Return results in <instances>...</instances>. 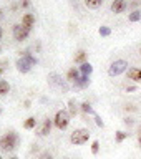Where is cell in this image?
Masks as SVG:
<instances>
[{
	"instance_id": "obj_28",
	"label": "cell",
	"mask_w": 141,
	"mask_h": 159,
	"mask_svg": "<svg viewBox=\"0 0 141 159\" xmlns=\"http://www.w3.org/2000/svg\"><path fill=\"white\" fill-rule=\"evenodd\" d=\"M138 144H139V148H141V126L138 128Z\"/></svg>"
},
{
	"instance_id": "obj_27",
	"label": "cell",
	"mask_w": 141,
	"mask_h": 159,
	"mask_svg": "<svg viewBox=\"0 0 141 159\" xmlns=\"http://www.w3.org/2000/svg\"><path fill=\"white\" fill-rule=\"evenodd\" d=\"M40 159H53V156H52L50 152L45 151V152H42V156H40Z\"/></svg>"
},
{
	"instance_id": "obj_25",
	"label": "cell",
	"mask_w": 141,
	"mask_h": 159,
	"mask_svg": "<svg viewBox=\"0 0 141 159\" xmlns=\"http://www.w3.org/2000/svg\"><path fill=\"white\" fill-rule=\"evenodd\" d=\"M7 65H8V60H2V61H0V75H2V73L5 71Z\"/></svg>"
},
{
	"instance_id": "obj_4",
	"label": "cell",
	"mask_w": 141,
	"mask_h": 159,
	"mask_svg": "<svg viewBox=\"0 0 141 159\" xmlns=\"http://www.w3.org/2000/svg\"><path fill=\"white\" fill-rule=\"evenodd\" d=\"M126 70H128V63L125 61V60H116V61H113L111 65H110L108 75L110 76H118V75L125 73Z\"/></svg>"
},
{
	"instance_id": "obj_11",
	"label": "cell",
	"mask_w": 141,
	"mask_h": 159,
	"mask_svg": "<svg viewBox=\"0 0 141 159\" xmlns=\"http://www.w3.org/2000/svg\"><path fill=\"white\" fill-rule=\"evenodd\" d=\"M128 78L136 83H141V70L139 68H129L128 70Z\"/></svg>"
},
{
	"instance_id": "obj_3",
	"label": "cell",
	"mask_w": 141,
	"mask_h": 159,
	"mask_svg": "<svg viewBox=\"0 0 141 159\" xmlns=\"http://www.w3.org/2000/svg\"><path fill=\"white\" fill-rule=\"evenodd\" d=\"M70 113L67 111V109H60V111H57V114H55V126H57L58 129H67L68 124H70Z\"/></svg>"
},
{
	"instance_id": "obj_34",
	"label": "cell",
	"mask_w": 141,
	"mask_h": 159,
	"mask_svg": "<svg viewBox=\"0 0 141 159\" xmlns=\"http://www.w3.org/2000/svg\"><path fill=\"white\" fill-rule=\"evenodd\" d=\"M0 113H2V108H0Z\"/></svg>"
},
{
	"instance_id": "obj_31",
	"label": "cell",
	"mask_w": 141,
	"mask_h": 159,
	"mask_svg": "<svg viewBox=\"0 0 141 159\" xmlns=\"http://www.w3.org/2000/svg\"><path fill=\"white\" fill-rule=\"evenodd\" d=\"M125 124H133V119L131 118H126V119H125Z\"/></svg>"
},
{
	"instance_id": "obj_29",
	"label": "cell",
	"mask_w": 141,
	"mask_h": 159,
	"mask_svg": "<svg viewBox=\"0 0 141 159\" xmlns=\"http://www.w3.org/2000/svg\"><path fill=\"white\" fill-rule=\"evenodd\" d=\"M22 7H25V8L30 7V0H23V2H22Z\"/></svg>"
},
{
	"instance_id": "obj_22",
	"label": "cell",
	"mask_w": 141,
	"mask_h": 159,
	"mask_svg": "<svg viewBox=\"0 0 141 159\" xmlns=\"http://www.w3.org/2000/svg\"><path fill=\"white\" fill-rule=\"evenodd\" d=\"M98 33L101 35V37H110V33H111V28L110 27H100V30H98Z\"/></svg>"
},
{
	"instance_id": "obj_19",
	"label": "cell",
	"mask_w": 141,
	"mask_h": 159,
	"mask_svg": "<svg viewBox=\"0 0 141 159\" xmlns=\"http://www.w3.org/2000/svg\"><path fill=\"white\" fill-rule=\"evenodd\" d=\"M128 20H129V22H139V20H141V12H139V10H134V12H131V13H129L128 15Z\"/></svg>"
},
{
	"instance_id": "obj_35",
	"label": "cell",
	"mask_w": 141,
	"mask_h": 159,
	"mask_svg": "<svg viewBox=\"0 0 141 159\" xmlns=\"http://www.w3.org/2000/svg\"><path fill=\"white\" fill-rule=\"evenodd\" d=\"M0 159H3V157H2V156H0Z\"/></svg>"
},
{
	"instance_id": "obj_1",
	"label": "cell",
	"mask_w": 141,
	"mask_h": 159,
	"mask_svg": "<svg viewBox=\"0 0 141 159\" xmlns=\"http://www.w3.org/2000/svg\"><path fill=\"white\" fill-rule=\"evenodd\" d=\"M17 144H18V136L13 131H10L5 136L0 138V149L2 151H13L17 148Z\"/></svg>"
},
{
	"instance_id": "obj_18",
	"label": "cell",
	"mask_w": 141,
	"mask_h": 159,
	"mask_svg": "<svg viewBox=\"0 0 141 159\" xmlns=\"http://www.w3.org/2000/svg\"><path fill=\"white\" fill-rule=\"evenodd\" d=\"M101 3H103V0H85V5L88 8H98Z\"/></svg>"
},
{
	"instance_id": "obj_26",
	"label": "cell",
	"mask_w": 141,
	"mask_h": 159,
	"mask_svg": "<svg viewBox=\"0 0 141 159\" xmlns=\"http://www.w3.org/2000/svg\"><path fill=\"white\" fill-rule=\"evenodd\" d=\"M95 121H96V124H98V126H100V128H103V126H105V123H103V119H101V118H100V116H98V114H95Z\"/></svg>"
},
{
	"instance_id": "obj_2",
	"label": "cell",
	"mask_w": 141,
	"mask_h": 159,
	"mask_svg": "<svg viewBox=\"0 0 141 159\" xmlns=\"http://www.w3.org/2000/svg\"><path fill=\"white\" fill-rule=\"evenodd\" d=\"M90 139V131L85 128H80V129H75L70 136V143L75 144V146H82Z\"/></svg>"
},
{
	"instance_id": "obj_8",
	"label": "cell",
	"mask_w": 141,
	"mask_h": 159,
	"mask_svg": "<svg viewBox=\"0 0 141 159\" xmlns=\"http://www.w3.org/2000/svg\"><path fill=\"white\" fill-rule=\"evenodd\" d=\"M126 7H128V2L126 0H113L111 2V12L113 13H123L125 10H126Z\"/></svg>"
},
{
	"instance_id": "obj_24",
	"label": "cell",
	"mask_w": 141,
	"mask_h": 159,
	"mask_svg": "<svg viewBox=\"0 0 141 159\" xmlns=\"http://www.w3.org/2000/svg\"><path fill=\"white\" fill-rule=\"evenodd\" d=\"M98 151H100V143L98 141H93L92 143V152L93 154H98Z\"/></svg>"
},
{
	"instance_id": "obj_20",
	"label": "cell",
	"mask_w": 141,
	"mask_h": 159,
	"mask_svg": "<svg viewBox=\"0 0 141 159\" xmlns=\"http://www.w3.org/2000/svg\"><path fill=\"white\" fill-rule=\"evenodd\" d=\"M35 124H37V119H35L33 116H30L27 121L23 123V128H25V129H33V128H35Z\"/></svg>"
},
{
	"instance_id": "obj_10",
	"label": "cell",
	"mask_w": 141,
	"mask_h": 159,
	"mask_svg": "<svg viewBox=\"0 0 141 159\" xmlns=\"http://www.w3.org/2000/svg\"><path fill=\"white\" fill-rule=\"evenodd\" d=\"M50 129H52V119H50V118H47V119L43 121L42 128H40V131H38V136H48Z\"/></svg>"
},
{
	"instance_id": "obj_32",
	"label": "cell",
	"mask_w": 141,
	"mask_h": 159,
	"mask_svg": "<svg viewBox=\"0 0 141 159\" xmlns=\"http://www.w3.org/2000/svg\"><path fill=\"white\" fill-rule=\"evenodd\" d=\"M2 33H3V32H2V28H0V38H2Z\"/></svg>"
},
{
	"instance_id": "obj_7",
	"label": "cell",
	"mask_w": 141,
	"mask_h": 159,
	"mask_svg": "<svg viewBox=\"0 0 141 159\" xmlns=\"http://www.w3.org/2000/svg\"><path fill=\"white\" fill-rule=\"evenodd\" d=\"M15 65H17V70H18L20 73H28L30 70H32V66H33V65L28 61V58H27V57H22V58H18V60H17V63H15Z\"/></svg>"
},
{
	"instance_id": "obj_21",
	"label": "cell",
	"mask_w": 141,
	"mask_h": 159,
	"mask_svg": "<svg viewBox=\"0 0 141 159\" xmlns=\"http://www.w3.org/2000/svg\"><path fill=\"white\" fill-rule=\"evenodd\" d=\"M126 138H128V133H125V131H116V133H115V139H116V143H123Z\"/></svg>"
},
{
	"instance_id": "obj_13",
	"label": "cell",
	"mask_w": 141,
	"mask_h": 159,
	"mask_svg": "<svg viewBox=\"0 0 141 159\" xmlns=\"http://www.w3.org/2000/svg\"><path fill=\"white\" fill-rule=\"evenodd\" d=\"M67 78L70 80V81H77V80L80 78V70H77V68H70L68 70V73H67Z\"/></svg>"
},
{
	"instance_id": "obj_6",
	"label": "cell",
	"mask_w": 141,
	"mask_h": 159,
	"mask_svg": "<svg viewBox=\"0 0 141 159\" xmlns=\"http://www.w3.org/2000/svg\"><path fill=\"white\" fill-rule=\"evenodd\" d=\"M28 33H30V30L25 28L22 23H20V25H15V27H13V38L17 40V42H23V40H27Z\"/></svg>"
},
{
	"instance_id": "obj_17",
	"label": "cell",
	"mask_w": 141,
	"mask_h": 159,
	"mask_svg": "<svg viewBox=\"0 0 141 159\" xmlns=\"http://www.w3.org/2000/svg\"><path fill=\"white\" fill-rule=\"evenodd\" d=\"M8 91H10V84H8V81H5V80H0V96L7 94Z\"/></svg>"
},
{
	"instance_id": "obj_14",
	"label": "cell",
	"mask_w": 141,
	"mask_h": 159,
	"mask_svg": "<svg viewBox=\"0 0 141 159\" xmlns=\"http://www.w3.org/2000/svg\"><path fill=\"white\" fill-rule=\"evenodd\" d=\"M88 84H90V78L85 76V75H82V76L75 81V86H78V88H85V86H88Z\"/></svg>"
},
{
	"instance_id": "obj_16",
	"label": "cell",
	"mask_w": 141,
	"mask_h": 159,
	"mask_svg": "<svg viewBox=\"0 0 141 159\" xmlns=\"http://www.w3.org/2000/svg\"><path fill=\"white\" fill-rule=\"evenodd\" d=\"M87 57H88V53L87 52H78L77 55H75V63H78V65H82V63H85L87 61Z\"/></svg>"
},
{
	"instance_id": "obj_33",
	"label": "cell",
	"mask_w": 141,
	"mask_h": 159,
	"mask_svg": "<svg viewBox=\"0 0 141 159\" xmlns=\"http://www.w3.org/2000/svg\"><path fill=\"white\" fill-rule=\"evenodd\" d=\"M10 159H18V157H10Z\"/></svg>"
},
{
	"instance_id": "obj_9",
	"label": "cell",
	"mask_w": 141,
	"mask_h": 159,
	"mask_svg": "<svg viewBox=\"0 0 141 159\" xmlns=\"http://www.w3.org/2000/svg\"><path fill=\"white\" fill-rule=\"evenodd\" d=\"M22 25H23L25 28L32 30V27L35 25V15L33 13H25L23 17H22Z\"/></svg>"
},
{
	"instance_id": "obj_30",
	"label": "cell",
	"mask_w": 141,
	"mask_h": 159,
	"mask_svg": "<svg viewBox=\"0 0 141 159\" xmlns=\"http://www.w3.org/2000/svg\"><path fill=\"white\" fill-rule=\"evenodd\" d=\"M126 91H129V93H131V91H136V86H128Z\"/></svg>"
},
{
	"instance_id": "obj_36",
	"label": "cell",
	"mask_w": 141,
	"mask_h": 159,
	"mask_svg": "<svg viewBox=\"0 0 141 159\" xmlns=\"http://www.w3.org/2000/svg\"><path fill=\"white\" fill-rule=\"evenodd\" d=\"M139 53H141V48H139Z\"/></svg>"
},
{
	"instance_id": "obj_5",
	"label": "cell",
	"mask_w": 141,
	"mask_h": 159,
	"mask_svg": "<svg viewBox=\"0 0 141 159\" xmlns=\"http://www.w3.org/2000/svg\"><path fill=\"white\" fill-rule=\"evenodd\" d=\"M48 83L55 88L62 89V91H68L70 89V84L65 81V80H62V76H60L58 73H50L48 75Z\"/></svg>"
},
{
	"instance_id": "obj_15",
	"label": "cell",
	"mask_w": 141,
	"mask_h": 159,
	"mask_svg": "<svg viewBox=\"0 0 141 159\" xmlns=\"http://www.w3.org/2000/svg\"><path fill=\"white\" fill-rule=\"evenodd\" d=\"M68 113H70V116H75L78 113V104L75 99H70L68 101Z\"/></svg>"
},
{
	"instance_id": "obj_23",
	"label": "cell",
	"mask_w": 141,
	"mask_h": 159,
	"mask_svg": "<svg viewBox=\"0 0 141 159\" xmlns=\"http://www.w3.org/2000/svg\"><path fill=\"white\" fill-rule=\"evenodd\" d=\"M82 109H83L85 113H88V114H93V116L96 114V113L93 111V108L90 106V103H82Z\"/></svg>"
},
{
	"instance_id": "obj_12",
	"label": "cell",
	"mask_w": 141,
	"mask_h": 159,
	"mask_svg": "<svg viewBox=\"0 0 141 159\" xmlns=\"http://www.w3.org/2000/svg\"><path fill=\"white\" fill-rule=\"evenodd\" d=\"M80 73L85 75V76H90V75L93 73V66H92V63L85 61V63L80 65Z\"/></svg>"
},
{
	"instance_id": "obj_37",
	"label": "cell",
	"mask_w": 141,
	"mask_h": 159,
	"mask_svg": "<svg viewBox=\"0 0 141 159\" xmlns=\"http://www.w3.org/2000/svg\"><path fill=\"white\" fill-rule=\"evenodd\" d=\"M65 159H70V157H65Z\"/></svg>"
}]
</instances>
